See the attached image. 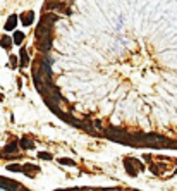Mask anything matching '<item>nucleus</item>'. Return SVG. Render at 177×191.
I'll use <instances>...</instances> for the list:
<instances>
[{
	"label": "nucleus",
	"mask_w": 177,
	"mask_h": 191,
	"mask_svg": "<svg viewBox=\"0 0 177 191\" xmlns=\"http://www.w3.org/2000/svg\"><path fill=\"white\" fill-rule=\"evenodd\" d=\"M10 64L15 67V64H17V59H15V55H10Z\"/></svg>",
	"instance_id": "nucleus-17"
},
{
	"label": "nucleus",
	"mask_w": 177,
	"mask_h": 191,
	"mask_svg": "<svg viewBox=\"0 0 177 191\" xmlns=\"http://www.w3.org/2000/svg\"><path fill=\"white\" fill-rule=\"evenodd\" d=\"M15 150H17V141H12V143H9V145L3 148V152H5V153H14Z\"/></svg>",
	"instance_id": "nucleus-11"
},
{
	"label": "nucleus",
	"mask_w": 177,
	"mask_h": 191,
	"mask_svg": "<svg viewBox=\"0 0 177 191\" xmlns=\"http://www.w3.org/2000/svg\"><path fill=\"white\" fill-rule=\"evenodd\" d=\"M50 48H52V38L38 40V50H40V52H48Z\"/></svg>",
	"instance_id": "nucleus-3"
},
{
	"label": "nucleus",
	"mask_w": 177,
	"mask_h": 191,
	"mask_svg": "<svg viewBox=\"0 0 177 191\" xmlns=\"http://www.w3.org/2000/svg\"><path fill=\"white\" fill-rule=\"evenodd\" d=\"M81 191H95V190H91V188H84V190H81Z\"/></svg>",
	"instance_id": "nucleus-18"
},
{
	"label": "nucleus",
	"mask_w": 177,
	"mask_h": 191,
	"mask_svg": "<svg viewBox=\"0 0 177 191\" xmlns=\"http://www.w3.org/2000/svg\"><path fill=\"white\" fill-rule=\"evenodd\" d=\"M33 21H34V14H33V12H24V14L21 16V22H22L24 26L33 24Z\"/></svg>",
	"instance_id": "nucleus-6"
},
{
	"label": "nucleus",
	"mask_w": 177,
	"mask_h": 191,
	"mask_svg": "<svg viewBox=\"0 0 177 191\" xmlns=\"http://www.w3.org/2000/svg\"><path fill=\"white\" fill-rule=\"evenodd\" d=\"M22 40H24V33H21V31H15L14 33V43H22Z\"/></svg>",
	"instance_id": "nucleus-13"
},
{
	"label": "nucleus",
	"mask_w": 177,
	"mask_h": 191,
	"mask_svg": "<svg viewBox=\"0 0 177 191\" xmlns=\"http://www.w3.org/2000/svg\"><path fill=\"white\" fill-rule=\"evenodd\" d=\"M59 164H62V165H76V162L72 159H59Z\"/></svg>",
	"instance_id": "nucleus-14"
},
{
	"label": "nucleus",
	"mask_w": 177,
	"mask_h": 191,
	"mask_svg": "<svg viewBox=\"0 0 177 191\" xmlns=\"http://www.w3.org/2000/svg\"><path fill=\"white\" fill-rule=\"evenodd\" d=\"M22 172H24L26 176H34V174L40 172V167H38V165H33V164H26L24 169H22Z\"/></svg>",
	"instance_id": "nucleus-5"
},
{
	"label": "nucleus",
	"mask_w": 177,
	"mask_h": 191,
	"mask_svg": "<svg viewBox=\"0 0 177 191\" xmlns=\"http://www.w3.org/2000/svg\"><path fill=\"white\" fill-rule=\"evenodd\" d=\"M38 157H40V159H45V160H52V155H50V153H45V152H40Z\"/></svg>",
	"instance_id": "nucleus-16"
},
{
	"label": "nucleus",
	"mask_w": 177,
	"mask_h": 191,
	"mask_svg": "<svg viewBox=\"0 0 177 191\" xmlns=\"http://www.w3.org/2000/svg\"><path fill=\"white\" fill-rule=\"evenodd\" d=\"M139 169L143 171V164H141L138 159H133V157L126 159V171H127V174H131V176H136Z\"/></svg>",
	"instance_id": "nucleus-1"
},
{
	"label": "nucleus",
	"mask_w": 177,
	"mask_h": 191,
	"mask_svg": "<svg viewBox=\"0 0 177 191\" xmlns=\"http://www.w3.org/2000/svg\"><path fill=\"white\" fill-rule=\"evenodd\" d=\"M43 64H46V65H50V67H52V64H53V59H52L50 55H45V57H43Z\"/></svg>",
	"instance_id": "nucleus-15"
},
{
	"label": "nucleus",
	"mask_w": 177,
	"mask_h": 191,
	"mask_svg": "<svg viewBox=\"0 0 177 191\" xmlns=\"http://www.w3.org/2000/svg\"><path fill=\"white\" fill-rule=\"evenodd\" d=\"M0 188H3V190H7V191H17L19 184H17V183H12V181L0 179Z\"/></svg>",
	"instance_id": "nucleus-4"
},
{
	"label": "nucleus",
	"mask_w": 177,
	"mask_h": 191,
	"mask_svg": "<svg viewBox=\"0 0 177 191\" xmlns=\"http://www.w3.org/2000/svg\"><path fill=\"white\" fill-rule=\"evenodd\" d=\"M19 145H21V148H24V150H31V148H34V143H33V140H29V138H21Z\"/></svg>",
	"instance_id": "nucleus-8"
},
{
	"label": "nucleus",
	"mask_w": 177,
	"mask_h": 191,
	"mask_svg": "<svg viewBox=\"0 0 177 191\" xmlns=\"http://www.w3.org/2000/svg\"><path fill=\"white\" fill-rule=\"evenodd\" d=\"M22 169H24V165H17V164L7 165V171H10V172H22Z\"/></svg>",
	"instance_id": "nucleus-12"
},
{
	"label": "nucleus",
	"mask_w": 177,
	"mask_h": 191,
	"mask_svg": "<svg viewBox=\"0 0 177 191\" xmlns=\"http://www.w3.org/2000/svg\"><path fill=\"white\" fill-rule=\"evenodd\" d=\"M74 128H79V129H84V131H88V133H93V126H91V122H88V121H77V119H72L71 117V121H69Z\"/></svg>",
	"instance_id": "nucleus-2"
},
{
	"label": "nucleus",
	"mask_w": 177,
	"mask_h": 191,
	"mask_svg": "<svg viewBox=\"0 0 177 191\" xmlns=\"http://www.w3.org/2000/svg\"><path fill=\"white\" fill-rule=\"evenodd\" d=\"M0 45H2L5 50H10V47H12V40H10L9 36H2V40H0Z\"/></svg>",
	"instance_id": "nucleus-10"
},
{
	"label": "nucleus",
	"mask_w": 177,
	"mask_h": 191,
	"mask_svg": "<svg viewBox=\"0 0 177 191\" xmlns=\"http://www.w3.org/2000/svg\"><path fill=\"white\" fill-rule=\"evenodd\" d=\"M15 26H17V16H15V14H12V16H9L7 22H5V29H7V31H12Z\"/></svg>",
	"instance_id": "nucleus-7"
},
{
	"label": "nucleus",
	"mask_w": 177,
	"mask_h": 191,
	"mask_svg": "<svg viewBox=\"0 0 177 191\" xmlns=\"http://www.w3.org/2000/svg\"><path fill=\"white\" fill-rule=\"evenodd\" d=\"M19 55H21V65H22V67H28V64H29V57H28L26 48H21Z\"/></svg>",
	"instance_id": "nucleus-9"
}]
</instances>
